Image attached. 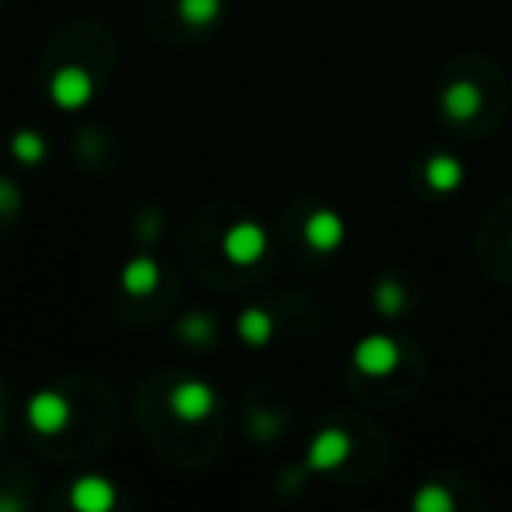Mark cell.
<instances>
[{
	"instance_id": "1",
	"label": "cell",
	"mask_w": 512,
	"mask_h": 512,
	"mask_svg": "<svg viewBox=\"0 0 512 512\" xmlns=\"http://www.w3.org/2000/svg\"><path fill=\"white\" fill-rule=\"evenodd\" d=\"M221 253L228 256V264L249 267L267 253V232L256 221H235L225 235H221Z\"/></svg>"
},
{
	"instance_id": "2",
	"label": "cell",
	"mask_w": 512,
	"mask_h": 512,
	"mask_svg": "<svg viewBox=\"0 0 512 512\" xmlns=\"http://www.w3.org/2000/svg\"><path fill=\"white\" fill-rule=\"evenodd\" d=\"M400 365V344L386 334H369L355 344V369L369 379H383L397 372Z\"/></svg>"
},
{
	"instance_id": "3",
	"label": "cell",
	"mask_w": 512,
	"mask_h": 512,
	"mask_svg": "<svg viewBox=\"0 0 512 512\" xmlns=\"http://www.w3.org/2000/svg\"><path fill=\"white\" fill-rule=\"evenodd\" d=\"M92 92H95V81H92V74L85 71V67H78V64H67V67H60L57 74H53V81H50V99L57 102L60 109H81V106H88L92 102Z\"/></svg>"
},
{
	"instance_id": "4",
	"label": "cell",
	"mask_w": 512,
	"mask_h": 512,
	"mask_svg": "<svg viewBox=\"0 0 512 512\" xmlns=\"http://www.w3.org/2000/svg\"><path fill=\"white\" fill-rule=\"evenodd\" d=\"M71 421V404H67L64 393L57 390H39L36 397L29 400V425L36 428L39 435H57L67 428Z\"/></svg>"
},
{
	"instance_id": "5",
	"label": "cell",
	"mask_w": 512,
	"mask_h": 512,
	"mask_svg": "<svg viewBox=\"0 0 512 512\" xmlns=\"http://www.w3.org/2000/svg\"><path fill=\"white\" fill-rule=\"evenodd\" d=\"M169 407L179 421H204L214 411V390L200 379H183L172 386Z\"/></svg>"
},
{
	"instance_id": "6",
	"label": "cell",
	"mask_w": 512,
	"mask_h": 512,
	"mask_svg": "<svg viewBox=\"0 0 512 512\" xmlns=\"http://www.w3.org/2000/svg\"><path fill=\"white\" fill-rule=\"evenodd\" d=\"M351 456V435L344 428H323L313 442H309L306 463L313 470H337L344 467Z\"/></svg>"
},
{
	"instance_id": "7",
	"label": "cell",
	"mask_w": 512,
	"mask_h": 512,
	"mask_svg": "<svg viewBox=\"0 0 512 512\" xmlns=\"http://www.w3.org/2000/svg\"><path fill=\"white\" fill-rule=\"evenodd\" d=\"M71 505L81 512H109L116 505V484L102 474H85L71 484Z\"/></svg>"
},
{
	"instance_id": "8",
	"label": "cell",
	"mask_w": 512,
	"mask_h": 512,
	"mask_svg": "<svg viewBox=\"0 0 512 512\" xmlns=\"http://www.w3.org/2000/svg\"><path fill=\"white\" fill-rule=\"evenodd\" d=\"M302 235H306V242L316 249V253H330V249H337L344 242V218L334 211H313L306 218V225H302Z\"/></svg>"
},
{
	"instance_id": "9",
	"label": "cell",
	"mask_w": 512,
	"mask_h": 512,
	"mask_svg": "<svg viewBox=\"0 0 512 512\" xmlns=\"http://www.w3.org/2000/svg\"><path fill=\"white\" fill-rule=\"evenodd\" d=\"M481 102H484L481 88L467 78L453 81V85H446V92H442V109H446V116L456 123H463V120H470V116L481 113Z\"/></svg>"
},
{
	"instance_id": "10",
	"label": "cell",
	"mask_w": 512,
	"mask_h": 512,
	"mask_svg": "<svg viewBox=\"0 0 512 512\" xmlns=\"http://www.w3.org/2000/svg\"><path fill=\"white\" fill-rule=\"evenodd\" d=\"M120 281H123V292L151 295L158 288V281H162V271H158V264L151 256H134V260H127V267H123Z\"/></svg>"
},
{
	"instance_id": "11",
	"label": "cell",
	"mask_w": 512,
	"mask_h": 512,
	"mask_svg": "<svg viewBox=\"0 0 512 512\" xmlns=\"http://www.w3.org/2000/svg\"><path fill=\"white\" fill-rule=\"evenodd\" d=\"M425 183L432 186L435 193H449L463 183V165L456 162L453 155H435L428 158L425 165Z\"/></svg>"
},
{
	"instance_id": "12",
	"label": "cell",
	"mask_w": 512,
	"mask_h": 512,
	"mask_svg": "<svg viewBox=\"0 0 512 512\" xmlns=\"http://www.w3.org/2000/svg\"><path fill=\"white\" fill-rule=\"evenodd\" d=\"M239 337L249 344V348H264V344L274 337L271 313H267V309H256V306L242 309L239 313Z\"/></svg>"
},
{
	"instance_id": "13",
	"label": "cell",
	"mask_w": 512,
	"mask_h": 512,
	"mask_svg": "<svg viewBox=\"0 0 512 512\" xmlns=\"http://www.w3.org/2000/svg\"><path fill=\"white\" fill-rule=\"evenodd\" d=\"M176 11H179V18H183L186 25H193V29H204V25H211L214 18L221 15V0H179Z\"/></svg>"
},
{
	"instance_id": "14",
	"label": "cell",
	"mask_w": 512,
	"mask_h": 512,
	"mask_svg": "<svg viewBox=\"0 0 512 512\" xmlns=\"http://www.w3.org/2000/svg\"><path fill=\"white\" fill-rule=\"evenodd\" d=\"M11 155H15L22 165H36L46 158V141L36 134V130H18V134L11 137Z\"/></svg>"
},
{
	"instance_id": "15",
	"label": "cell",
	"mask_w": 512,
	"mask_h": 512,
	"mask_svg": "<svg viewBox=\"0 0 512 512\" xmlns=\"http://www.w3.org/2000/svg\"><path fill=\"white\" fill-rule=\"evenodd\" d=\"M414 509L418 512H453V495L442 484H425L414 495Z\"/></svg>"
},
{
	"instance_id": "16",
	"label": "cell",
	"mask_w": 512,
	"mask_h": 512,
	"mask_svg": "<svg viewBox=\"0 0 512 512\" xmlns=\"http://www.w3.org/2000/svg\"><path fill=\"white\" fill-rule=\"evenodd\" d=\"M404 302H407V295H404V285L400 281H379V288H376V309L383 316H397L400 309H404Z\"/></svg>"
},
{
	"instance_id": "17",
	"label": "cell",
	"mask_w": 512,
	"mask_h": 512,
	"mask_svg": "<svg viewBox=\"0 0 512 512\" xmlns=\"http://www.w3.org/2000/svg\"><path fill=\"white\" fill-rule=\"evenodd\" d=\"M183 334H190L197 344H207V337H211V320H207L204 313L190 316V320L183 323Z\"/></svg>"
},
{
	"instance_id": "18",
	"label": "cell",
	"mask_w": 512,
	"mask_h": 512,
	"mask_svg": "<svg viewBox=\"0 0 512 512\" xmlns=\"http://www.w3.org/2000/svg\"><path fill=\"white\" fill-rule=\"evenodd\" d=\"M18 207V190L11 183H0V211H15Z\"/></svg>"
},
{
	"instance_id": "19",
	"label": "cell",
	"mask_w": 512,
	"mask_h": 512,
	"mask_svg": "<svg viewBox=\"0 0 512 512\" xmlns=\"http://www.w3.org/2000/svg\"><path fill=\"white\" fill-rule=\"evenodd\" d=\"M0 428H4V414H0Z\"/></svg>"
}]
</instances>
